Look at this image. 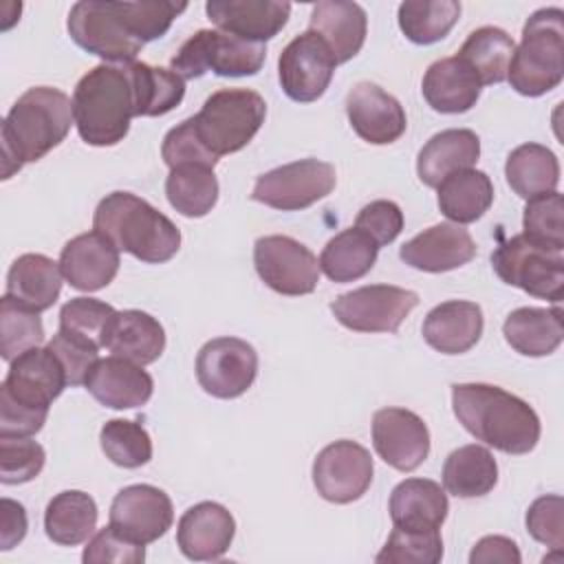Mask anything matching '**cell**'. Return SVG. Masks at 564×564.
Segmentation results:
<instances>
[{
  "mask_svg": "<svg viewBox=\"0 0 564 564\" xmlns=\"http://www.w3.org/2000/svg\"><path fill=\"white\" fill-rule=\"evenodd\" d=\"M46 346L55 352V357L64 366L68 386H82L86 381L88 372L93 370V366L99 361L97 348L82 344L59 330H57V335H53V339Z\"/></svg>",
  "mask_w": 564,
  "mask_h": 564,
  "instance_id": "cell-52",
  "label": "cell"
},
{
  "mask_svg": "<svg viewBox=\"0 0 564 564\" xmlns=\"http://www.w3.org/2000/svg\"><path fill=\"white\" fill-rule=\"evenodd\" d=\"M48 416V408L26 405L0 390V436H33Z\"/></svg>",
  "mask_w": 564,
  "mask_h": 564,
  "instance_id": "cell-53",
  "label": "cell"
},
{
  "mask_svg": "<svg viewBox=\"0 0 564 564\" xmlns=\"http://www.w3.org/2000/svg\"><path fill=\"white\" fill-rule=\"evenodd\" d=\"M346 115L359 139L372 145L397 141L405 128V110L397 97L372 82H359L346 97Z\"/></svg>",
  "mask_w": 564,
  "mask_h": 564,
  "instance_id": "cell-18",
  "label": "cell"
},
{
  "mask_svg": "<svg viewBox=\"0 0 564 564\" xmlns=\"http://www.w3.org/2000/svg\"><path fill=\"white\" fill-rule=\"evenodd\" d=\"M44 339V326L40 313L4 295L0 302V355L4 361H13L29 348L40 346Z\"/></svg>",
  "mask_w": 564,
  "mask_h": 564,
  "instance_id": "cell-43",
  "label": "cell"
},
{
  "mask_svg": "<svg viewBox=\"0 0 564 564\" xmlns=\"http://www.w3.org/2000/svg\"><path fill=\"white\" fill-rule=\"evenodd\" d=\"M130 68L137 90V117H161L183 101L185 82L172 68L145 62H130Z\"/></svg>",
  "mask_w": 564,
  "mask_h": 564,
  "instance_id": "cell-41",
  "label": "cell"
},
{
  "mask_svg": "<svg viewBox=\"0 0 564 564\" xmlns=\"http://www.w3.org/2000/svg\"><path fill=\"white\" fill-rule=\"evenodd\" d=\"M308 31L324 40L337 64H346L366 42L368 18L357 2L322 0L313 4Z\"/></svg>",
  "mask_w": 564,
  "mask_h": 564,
  "instance_id": "cell-26",
  "label": "cell"
},
{
  "mask_svg": "<svg viewBox=\"0 0 564 564\" xmlns=\"http://www.w3.org/2000/svg\"><path fill=\"white\" fill-rule=\"evenodd\" d=\"M482 328V308L476 302L449 300L425 315L421 333L434 350L443 355H463L478 344Z\"/></svg>",
  "mask_w": 564,
  "mask_h": 564,
  "instance_id": "cell-25",
  "label": "cell"
},
{
  "mask_svg": "<svg viewBox=\"0 0 564 564\" xmlns=\"http://www.w3.org/2000/svg\"><path fill=\"white\" fill-rule=\"evenodd\" d=\"M267 117L264 97L251 88H220L192 117L203 145L216 156L242 150Z\"/></svg>",
  "mask_w": 564,
  "mask_h": 564,
  "instance_id": "cell-7",
  "label": "cell"
},
{
  "mask_svg": "<svg viewBox=\"0 0 564 564\" xmlns=\"http://www.w3.org/2000/svg\"><path fill=\"white\" fill-rule=\"evenodd\" d=\"M59 262L44 253H22L7 273V293L15 302L42 313L51 308L62 291Z\"/></svg>",
  "mask_w": 564,
  "mask_h": 564,
  "instance_id": "cell-30",
  "label": "cell"
},
{
  "mask_svg": "<svg viewBox=\"0 0 564 564\" xmlns=\"http://www.w3.org/2000/svg\"><path fill=\"white\" fill-rule=\"evenodd\" d=\"M438 209L456 225L476 223L494 203L491 178L482 170H460L441 181Z\"/></svg>",
  "mask_w": 564,
  "mask_h": 564,
  "instance_id": "cell-33",
  "label": "cell"
},
{
  "mask_svg": "<svg viewBox=\"0 0 564 564\" xmlns=\"http://www.w3.org/2000/svg\"><path fill=\"white\" fill-rule=\"evenodd\" d=\"M443 560V538L438 531H412L394 527L377 553V564H436Z\"/></svg>",
  "mask_w": 564,
  "mask_h": 564,
  "instance_id": "cell-46",
  "label": "cell"
},
{
  "mask_svg": "<svg viewBox=\"0 0 564 564\" xmlns=\"http://www.w3.org/2000/svg\"><path fill=\"white\" fill-rule=\"evenodd\" d=\"M119 311L95 297H73L59 311V333L88 344L93 348H108L112 324Z\"/></svg>",
  "mask_w": 564,
  "mask_h": 564,
  "instance_id": "cell-42",
  "label": "cell"
},
{
  "mask_svg": "<svg viewBox=\"0 0 564 564\" xmlns=\"http://www.w3.org/2000/svg\"><path fill=\"white\" fill-rule=\"evenodd\" d=\"M443 487L456 498H478L498 482V463L482 445H463L454 449L443 465Z\"/></svg>",
  "mask_w": 564,
  "mask_h": 564,
  "instance_id": "cell-35",
  "label": "cell"
},
{
  "mask_svg": "<svg viewBox=\"0 0 564 564\" xmlns=\"http://www.w3.org/2000/svg\"><path fill=\"white\" fill-rule=\"evenodd\" d=\"M82 560L86 564H104V562H117V564H139L145 560V544H139L119 531H115L110 524L101 531H97L84 553Z\"/></svg>",
  "mask_w": 564,
  "mask_h": 564,
  "instance_id": "cell-50",
  "label": "cell"
},
{
  "mask_svg": "<svg viewBox=\"0 0 564 564\" xmlns=\"http://www.w3.org/2000/svg\"><path fill=\"white\" fill-rule=\"evenodd\" d=\"M471 564H491V562H502V564H520L522 555L518 544L511 538L505 535H487L476 542V546L469 553Z\"/></svg>",
  "mask_w": 564,
  "mask_h": 564,
  "instance_id": "cell-54",
  "label": "cell"
},
{
  "mask_svg": "<svg viewBox=\"0 0 564 564\" xmlns=\"http://www.w3.org/2000/svg\"><path fill=\"white\" fill-rule=\"evenodd\" d=\"M460 18L456 0H410L399 4V29L414 44L443 40Z\"/></svg>",
  "mask_w": 564,
  "mask_h": 564,
  "instance_id": "cell-40",
  "label": "cell"
},
{
  "mask_svg": "<svg viewBox=\"0 0 564 564\" xmlns=\"http://www.w3.org/2000/svg\"><path fill=\"white\" fill-rule=\"evenodd\" d=\"M172 522V500L154 485H128L110 505V527L139 544L156 542L167 533Z\"/></svg>",
  "mask_w": 564,
  "mask_h": 564,
  "instance_id": "cell-16",
  "label": "cell"
},
{
  "mask_svg": "<svg viewBox=\"0 0 564 564\" xmlns=\"http://www.w3.org/2000/svg\"><path fill=\"white\" fill-rule=\"evenodd\" d=\"M97 516V505L86 491L66 489L46 505L44 531L55 544L77 546L93 535Z\"/></svg>",
  "mask_w": 564,
  "mask_h": 564,
  "instance_id": "cell-36",
  "label": "cell"
},
{
  "mask_svg": "<svg viewBox=\"0 0 564 564\" xmlns=\"http://www.w3.org/2000/svg\"><path fill=\"white\" fill-rule=\"evenodd\" d=\"M172 22L174 9L165 0H82L70 7L66 29L86 53L106 64H128L148 42L163 37Z\"/></svg>",
  "mask_w": 564,
  "mask_h": 564,
  "instance_id": "cell-1",
  "label": "cell"
},
{
  "mask_svg": "<svg viewBox=\"0 0 564 564\" xmlns=\"http://www.w3.org/2000/svg\"><path fill=\"white\" fill-rule=\"evenodd\" d=\"M564 500L557 494L540 496L531 502L527 511V531L533 540L562 551L564 546Z\"/></svg>",
  "mask_w": 564,
  "mask_h": 564,
  "instance_id": "cell-49",
  "label": "cell"
},
{
  "mask_svg": "<svg viewBox=\"0 0 564 564\" xmlns=\"http://www.w3.org/2000/svg\"><path fill=\"white\" fill-rule=\"evenodd\" d=\"M502 335L507 344L524 357H546L557 350L564 339L562 311L522 306L507 315L502 324Z\"/></svg>",
  "mask_w": 564,
  "mask_h": 564,
  "instance_id": "cell-31",
  "label": "cell"
},
{
  "mask_svg": "<svg viewBox=\"0 0 564 564\" xmlns=\"http://www.w3.org/2000/svg\"><path fill=\"white\" fill-rule=\"evenodd\" d=\"M372 445L390 467L414 471L430 454V432L412 410L381 408L372 416Z\"/></svg>",
  "mask_w": 564,
  "mask_h": 564,
  "instance_id": "cell-17",
  "label": "cell"
},
{
  "mask_svg": "<svg viewBox=\"0 0 564 564\" xmlns=\"http://www.w3.org/2000/svg\"><path fill=\"white\" fill-rule=\"evenodd\" d=\"M170 205L185 218L207 216L218 200V178L205 165H178L165 178Z\"/></svg>",
  "mask_w": 564,
  "mask_h": 564,
  "instance_id": "cell-39",
  "label": "cell"
},
{
  "mask_svg": "<svg viewBox=\"0 0 564 564\" xmlns=\"http://www.w3.org/2000/svg\"><path fill=\"white\" fill-rule=\"evenodd\" d=\"M458 423L485 445L505 454H529L540 441V419L520 397L491 383H454Z\"/></svg>",
  "mask_w": 564,
  "mask_h": 564,
  "instance_id": "cell-2",
  "label": "cell"
},
{
  "mask_svg": "<svg viewBox=\"0 0 564 564\" xmlns=\"http://www.w3.org/2000/svg\"><path fill=\"white\" fill-rule=\"evenodd\" d=\"M108 350L139 366L154 364L165 350V330L150 313L137 308L119 311L108 339Z\"/></svg>",
  "mask_w": 564,
  "mask_h": 564,
  "instance_id": "cell-32",
  "label": "cell"
},
{
  "mask_svg": "<svg viewBox=\"0 0 564 564\" xmlns=\"http://www.w3.org/2000/svg\"><path fill=\"white\" fill-rule=\"evenodd\" d=\"M491 267L496 275L511 286L522 289L524 293L560 302L564 293V256L531 242L524 234L511 236L500 242L491 253Z\"/></svg>",
  "mask_w": 564,
  "mask_h": 564,
  "instance_id": "cell-9",
  "label": "cell"
},
{
  "mask_svg": "<svg viewBox=\"0 0 564 564\" xmlns=\"http://www.w3.org/2000/svg\"><path fill=\"white\" fill-rule=\"evenodd\" d=\"M516 44L511 35L498 26H480L467 35L458 51V59L478 77L480 86L507 79Z\"/></svg>",
  "mask_w": 564,
  "mask_h": 564,
  "instance_id": "cell-38",
  "label": "cell"
},
{
  "mask_svg": "<svg viewBox=\"0 0 564 564\" xmlns=\"http://www.w3.org/2000/svg\"><path fill=\"white\" fill-rule=\"evenodd\" d=\"M335 57L319 35L304 31L293 37L280 53L278 77L284 95L293 101H317L335 73Z\"/></svg>",
  "mask_w": 564,
  "mask_h": 564,
  "instance_id": "cell-15",
  "label": "cell"
},
{
  "mask_svg": "<svg viewBox=\"0 0 564 564\" xmlns=\"http://www.w3.org/2000/svg\"><path fill=\"white\" fill-rule=\"evenodd\" d=\"M476 256V242L469 231L456 223H438L408 240L399 258L412 269L443 273L467 264Z\"/></svg>",
  "mask_w": 564,
  "mask_h": 564,
  "instance_id": "cell-23",
  "label": "cell"
},
{
  "mask_svg": "<svg viewBox=\"0 0 564 564\" xmlns=\"http://www.w3.org/2000/svg\"><path fill=\"white\" fill-rule=\"evenodd\" d=\"M75 128L84 143L95 148L117 145L126 139L137 117V90L130 62L99 64L73 90Z\"/></svg>",
  "mask_w": 564,
  "mask_h": 564,
  "instance_id": "cell-4",
  "label": "cell"
},
{
  "mask_svg": "<svg viewBox=\"0 0 564 564\" xmlns=\"http://www.w3.org/2000/svg\"><path fill=\"white\" fill-rule=\"evenodd\" d=\"M73 123V99L59 88L33 86L22 93L0 128L2 178L46 156L66 139Z\"/></svg>",
  "mask_w": 564,
  "mask_h": 564,
  "instance_id": "cell-3",
  "label": "cell"
},
{
  "mask_svg": "<svg viewBox=\"0 0 564 564\" xmlns=\"http://www.w3.org/2000/svg\"><path fill=\"white\" fill-rule=\"evenodd\" d=\"M44 447L31 436H0V480L22 485L33 480L44 467Z\"/></svg>",
  "mask_w": 564,
  "mask_h": 564,
  "instance_id": "cell-47",
  "label": "cell"
},
{
  "mask_svg": "<svg viewBox=\"0 0 564 564\" xmlns=\"http://www.w3.org/2000/svg\"><path fill=\"white\" fill-rule=\"evenodd\" d=\"M337 174L326 161L302 159L275 170H269L256 178L251 198L282 212L306 209L335 189Z\"/></svg>",
  "mask_w": 564,
  "mask_h": 564,
  "instance_id": "cell-10",
  "label": "cell"
},
{
  "mask_svg": "<svg viewBox=\"0 0 564 564\" xmlns=\"http://www.w3.org/2000/svg\"><path fill=\"white\" fill-rule=\"evenodd\" d=\"M390 518L394 527L412 531H438L449 505L443 487L430 478H405L390 494Z\"/></svg>",
  "mask_w": 564,
  "mask_h": 564,
  "instance_id": "cell-27",
  "label": "cell"
},
{
  "mask_svg": "<svg viewBox=\"0 0 564 564\" xmlns=\"http://www.w3.org/2000/svg\"><path fill=\"white\" fill-rule=\"evenodd\" d=\"M355 227L368 234L379 247L390 245L403 229V212L392 200H372L359 209Z\"/></svg>",
  "mask_w": 564,
  "mask_h": 564,
  "instance_id": "cell-51",
  "label": "cell"
},
{
  "mask_svg": "<svg viewBox=\"0 0 564 564\" xmlns=\"http://www.w3.org/2000/svg\"><path fill=\"white\" fill-rule=\"evenodd\" d=\"M205 13L223 33L264 44L275 37L291 15V2L282 0H209Z\"/></svg>",
  "mask_w": 564,
  "mask_h": 564,
  "instance_id": "cell-20",
  "label": "cell"
},
{
  "mask_svg": "<svg viewBox=\"0 0 564 564\" xmlns=\"http://www.w3.org/2000/svg\"><path fill=\"white\" fill-rule=\"evenodd\" d=\"M258 377V352L240 337L209 339L196 357V379L216 399L245 394Z\"/></svg>",
  "mask_w": 564,
  "mask_h": 564,
  "instance_id": "cell-13",
  "label": "cell"
},
{
  "mask_svg": "<svg viewBox=\"0 0 564 564\" xmlns=\"http://www.w3.org/2000/svg\"><path fill=\"white\" fill-rule=\"evenodd\" d=\"M119 249L99 231H86L70 238L59 253L64 280L77 291H99L108 286L119 271Z\"/></svg>",
  "mask_w": 564,
  "mask_h": 564,
  "instance_id": "cell-22",
  "label": "cell"
},
{
  "mask_svg": "<svg viewBox=\"0 0 564 564\" xmlns=\"http://www.w3.org/2000/svg\"><path fill=\"white\" fill-rule=\"evenodd\" d=\"M480 88L478 77L456 55L430 64L421 84L427 106L443 115L471 110L480 97Z\"/></svg>",
  "mask_w": 564,
  "mask_h": 564,
  "instance_id": "cell-29",
  "label": "cell"
},
{
  "mask_svg": "<svg viewBox=\"0 0 564 564\" xmlns=\"http://www.w3.org/2000/svg\"><path fill=\"white\" fill-rule=\"evenodd\" d=\"M505 176L520 198L531 200L557 189L560 163L546 145L522 143L507 156Z\"/></svg>",
  "mask_w": 564,
  "mask_h": 564,
  "instance_id": "cell-34",
  "label": "cell"
},
{
  "mask_svg": "<svg viewBox=\"0 0 564 564\" xmlns=\"http://www.w3.org/2000/svg\"><path fill=\"white\" fill-rule=\"evenodd\" d=\"M379 245L357 227L333 236L319 253V271L333 282H355L377 262Z\"/></svg>",
  "mask_w": 564,
  "mask_h": 564,
  "instance_id": "cell-37",
  "label": "cell"
},
{
  "mask_svg": "<svg viewBox=\"0 0 564 564\" xmlns=\"http://www.w3.org/2000/svg\"><path fill=\"white\" fill-rule=\"evenodd\" d=\"M564 77V11L538 9L522 26L507 79L524 97H540L560 86Z\"/></svg>",
  "mask_w": 564,
  "mask_h": 564,
  "instance_id": "cell-6",
  "label": "cell"
},
{
  "mask_svg": "<svg viewBox=\"0 0 564 564\" xmlns=\"http://www.w3.org/2000/svg\"><path fill=\"white\" fill-rule=\"evenodd\" d=\"M524 236L546 249L564 251V200L562 194L549 192L527 200L522 214Z\"/></svg>",
  "mask_w": 564,
  "mask_h": 564,
  "instance_id": "cell-45",
  "label": "cell"
},
{
  "mask_svg": "<svg viewBox=\"0 0 564 564\" xmlns=\"http://www.w3.org/2000/svg\"><path fill=\"white\" fill-rule=\"evenodd\" d=\"M236 535L234 516L218 502L205 500L189 507L176 527V544L187 560H220Z\"/></svg>",
  "mask_w": 564,
  "mask_h": 564,
  "instance_id": "cell-21",
  "label": "cell"
},
{
  "mask_svg": "<svg viewBox=\"0 0 564 564\" xmlns=\"http://www.w3.org/2000/svg\"><path fill=\"white\" fill-rule=\"evenodd\" d=\"M161 156L170 170L178 165H205L212 167L218 163V159L203 145L194 130L192 117L174 126L161 143Z\"/></svg>",
  "mask_w": 564,
  "mask_h": 564,
  "instance_id": "cell-48",
  "label": "cell"
},
{
  "mask_svg": "<svg viewBox=\"0 0 564 564\" xmlns=\"http://www.w3.org/2000/svg\"><path fill=\"white\" fill-rule=\"evenodd\" d=\"M419 295L392 284H370L341 293L330 302L337 322L355 333H397L416 308Z\"/></svg>",
  "mask_w": 564,
  "mask_h": 564,
  "instance_id": "cell-11",
  "label": "cell"
},
{
  "mask_svg": "<svg viewBox=\"0 0 564 564\" xmlns=\"http://www.w3.org/2000/svg\"><path fill=\"white\" fill-rule=\"evenodd\" d=\"M370 452L348 438L326 445L313 460V485L317 494L335 505L359 500L372 482Z\"/></svg>",
  "mask_w": 564,
  "mask_h": 564,
  "instance_id": "cell-14",
  "label": "cell"
},
{
  "mask_svg": "<svg viewBox=\"0 0 564 564\" xmlns=\"http://www.w3.org/2000/svg\"><path fill=\"white\" fill-rule=\"evenodd\" d=\"M260 280L280 295H308L319 282L315 253L291 236H262L253 245Z\"/></svg>",
  "mask_w": 564,
  "mask_h": 564,
  "instance_id": "cell-12",
  "label": "cell"
},
{
  "mask_svg": "<svg viewBox=\"0 0 564 564\" xmlns=\"http://www.w3.org/2000/svg\"><path fill=\"white\" fill-rule=\"evenodd\" d=\"M93 229L108 238L119 251L148 264H161L181 247L178 227L130 192H112L99 200L93 214Z\"/></svg>",
  "mask_w": 564,
  "mask_h": 564,
  "instance_id": "cell-5",
  "label": "cell"
},
{
  "mask_svg": "<svg viewBox=\"0 0 564 564\" xmlns=\"http://www.w3.org/2000/svg\"><path fill=\"white\" fill-rule=\"evenodd\" d=\"M480 156V139L474 130L449 128L436 132L416 156V174L423 185L438 187L454 172L469 170Z\"/></svg>",
  "mask_w": 564,
  "mask_h": 564,
  "instance_id": "cell-28",
  "label": "cell"
},
{
  "mask_svg": "<svg viewBox=\"0 0 564 564\" xmlns=\"http://www.w3.org/2000/svg\"><path fill=\"white\" fill-rule=\"evenodd\" d=\"M99 443L115 465L126 469H137L152 458V441L148 430L128 419H110L99 432Z\"/></svg>",
  "mask_w": 564,
  "mask_h": 564,
  "instance_id": "cell-44",
  "label": "cell"
},
{
  "mask_svg": "<svg viewBox=\"0 0 564 564\" xmlns=\"http://www.w3.org/2000/svg\"><path fill=\"white\" fill-rule=\"evenodd\" d=\"M66 386L68 379L55 352L48 346H35L9 364V372L0 390L9 392L13 399L26 405L48 408Z\"/></svg>",
  "mask_w": 564,
  "mask_h": 564,
  "instance_id": "cell-19",
  "label": "cell"
},
{
  "mask_svg": "<svg viewBox=\"0 0 564 564\" xmlns=\"http://www.w3.org/2000/svg\"><path fill=\"white\" fill-rule=\"evenodd\" d=\"M86 390L106 408L130 410L145 405L154 392V381L143 366L110 355L99 359L84 381Z\"/></svg>",
  "mask_w": 564,
  "mask_h": 564,
  "instance_id": "cell-24",
  "label": "cell"
},
{
  "mask_svg": "<svg viewBox=\"0 0 564 564\" xmlns=\"http://www.w3.org/2000/svg\"><path fill=\"white\" fill-rule=\"evenodd\" d=\"M2 522H0V549L9 551L18 542L24 540L29 522H26V511L20 502L11 498H2Z\"/></svg>",
  "mask_w": 564,
  "mask_h": 564,
  "instance_id": "cell-55",
  "label": "cell"
},
{
  "mask_svg": "<svg viewBox=\"0 0 564 564\" xmlns=\"http://www.w3.org/2000/svg\"><path fill=\"white\" fill-rule=\"evenodd\" d=\"M267 59L264 44L247 42L223 31L200 29L181 44L170 68L185 82L198 79L207 70L220 77L256 75Z\"/></svg>",
  "mask_w": 564,
  "mask_h": 564,
  "instance_id": "cell-8",
  "label": "cell"
}]
</instances>
